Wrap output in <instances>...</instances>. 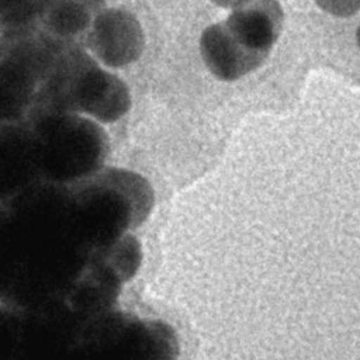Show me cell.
Returning a JSON list of instances; mask_svg holds the SVG:
<instances>
[{"label": "cell", "mask_w": 360, "mask_h": 360, "mask_svg": "<svg viewBox=\"0 0 360 360\" xmlns=\"http://www.w3.org/2000/svg\"><path fill=\"white\" fill-rule=\"evenodd\" d=\"M69 188L77 233L90 250L110 246L139 228L155 204L150 183L122 167L104 166Z\"/></svg>", "instance_id": "1"}, {"label": "cell", "mask_w": 360, "mask_h": 360, "mask_svg": "<svg viewBox=\"0 0 360 360\" xmlns=\"http://www.w3.org/2000/svg\"><path fill=\"white\" fill-rule=\"evenodd\" d=\"M129 108L128 86L103 69L79 41H73L59 53L41 82L30 111L76 112L111 124Z\"/></svg>", "instance_id": "2"}, {"label": "cell", "mask_w": 360, "mask_h": 360, "mask_svg": "<svg viewBox=\"0 0 360 360\" xmlns=\"http://www.w3.org/2000/svg\"><path fill=\"white\" fill-rule=\"evenodd\" d=\"M22 121L32 132L42 180L72 186L104 167L108 136L93 118L76 112L31 111Z\"/></svg>", "instance_id": "3"}, {"label": "cell", "mask_w": 360, "mask_h": 360, "mask_svg": "<svg viewBox=\"0 0 360 360\" xmlns=\"http://www.w3.org/2000/svg\"><path fill=\"white\" fill-rule=\"evenodd\" d=\"M96 321L112 343L120 360H177L179 357L176 330L162 319L141 318L114 308Z\"/></svg>", "instance_id": "4"}, {"label": "cell", "mask_w": 360, "mask_h": 360, "mask_svg": "<svg viewBox=\"0 0 360 360\" xmlns=\"http://www.w3.org/2000/svg\"><path fill=\"white\" fill-rule=\"evenodd\" d=\"M22 332L17 360H70L83 326L63 308L21 311Z\"/></svg>", "instance_id": "5"}, {"label": "cell", "mask_w": 360, "mask_h": 360, "mask_svg": "<svg viewBox=\"0 0 360 360\" xmlns=\"http://www.w3.org/2000/svg\"><path fill=\"white\" fill-rule=\"evenodd\" d=\"M86 46L110 68H124L138 60L145 35L138 18L124 8H104L86 34Z\"/></svg>", "instance_id": "6"}, {"label": "cell", "mask_w": 360, "mask_h": 360, "mask_svg": "<svg viewBox=\"0 0 360 360\" xmlns=\"http://www.w3.org/2000/svg\"><path fill=\"white\" fill-rule=\"evenodd\" d=\"M41 179L35 143L24 121L0 127V204H6Z\"/></svg>", "instance_id": "7"}, {"label": "cell", "mask_w": 360, "mask_h": 360, "mask_svg": "<svg viewBox=\"0 0 360 360\" xmlns=\"http://www.w3.org/2000/svg\"><path fill=\"white\" fill-rule=\"evenodd\" d=\"M283 20L277 0H249L233 8L225 24L242 46L267 58L281 34Z\"/></svg>", "instance_id": "8"}, {"label": "cell", "mask_w": 360, "mask_h": 360, "mask_svg": "<svg viewBox=\"0 0 360 360\" xmlns=\"http://www.w3.org/2000/svg\"><path fill=\"white\" fill-rule=\"evenodd\" d=\"M200 53L208 70L224 82L238 80L266 60V58L242 46L231 34L225 21L212 24L202 31Z\"/></svg>", "instance_id": "9"}, {"label": "cell", "mask_w": 360, "mask_h": 360, "mask_svg": "<svg viewBox=\"0 0 360 360\" xmlns=\"http://www.w3.org/2000/svg\"><path fill=\"white\" fill-rule=\"evenodd\" d=\"M104 7L105 0H45L39 24L58 38L76 41Z\"/></svg>", "instance_id": "10"}, {"label": "cell", "mask_w": 360, "mask_h": 360, "mask_svg": "<svg viewBox=\"0 0 360 360\" xmlns=\"http://www.w3.org/2000/svg\"><path fill=\"white\" fill-rule=\"evenodd\" d=\"M39 82L24 68L0 59V121H22L35 98Z\"/></svg>", "instance_id": "11"}, {"label": "cell", "mask_w": 360, "mask_h": 360, "mask_svg": "<svg viewBox=\"0 0 360 360\" xmlns=\"http://www.w3.org/2000/svg\"><path fill=\"white\" fill-rule=\"evenodd\" d=\"M21 266V255L17 246L4 204H0V302L11 291Z\"/></svg>", "instance_id": "12"}, {"label": "cell", "mask_w": 360, "mask_h": 360, "mask_svg": "<svg viewBox=\"0 0 360 360\" xmlns=\"http://www.w3.org/2000/svg\"><path fill=\"white\" fill-rule=\"evenodd\" d=\"M45 0H0V34L38 25Z\"/></svg>", "instance_id": "13"}, {"label": "cell", "mask_w": 360, "mask_h": 360, "mask_svg": "<svg viewBox=\"0 0 360 360\" xmlns=\"http://www.w3.org/2000/svg\"><path fill=\"white\" fill-rule=\"evenodd\" d=\"M98 328L96 321L83 328L70 360H120L110 339Z\"/></svg>", "instance_id": "14"}, {"label": "cell", "mask_w": 360, "mask_h": 360, "mask_svg": "<svg viewBox=\"0 0 360 360\" xmlns=\"http://www.w3.org/2000/svg\"><path fill=\"white\" fill-rule=\"evenodd\" d=\"M21 311L0 302V360H17L21 345Z\"/></svg>", "instance_id": "15"}, {"label": "cell", "mask_w": 360, "mask_h": 360, "mask_svg": "<svg viewBox=\"0 0 360 360\" xmlns=\"http://www.w3.org/2000/svg\"><path fill=\"white\" fill-rule=\"evenodd\" d=\"M315 3L336 17H349L360 10V0H315Z\"/></svg>", "instance_id": "16"}, {"label": "cell", "mask_w": 360, "mask_h": 360, "mask_svg": "<svg viewBox=\"0 0 360 360\" xmlns=\"http://www.w3.org/2000/svg\"><path fill=\"white\" fill-rule=\"evenodd\" d=\"M211 1L222 8H236L249 0H211Z\"/></svg>", "instance_id": "17"}, {"label": "cell", "mask_w": 360, "mask_h": 360, "mask_svg": "<svg viewBox=\"0 0 360 360\" xmlns=\"http://www.w3.org/2000/svg\"><path fill=\"white\" fill-rule=\"evenodd\" d=\"M356 38H357V44H359V46H360V25H359V28H357V34H356Z\"/></svg>", "instance_id": "18"}, {"label": "cell", "mask_w": 360, "mask_h": 360, "mask_svg": "<svg viewBox=\"0 0 360 360\" xmlns=\"http://www.w3.org/2000/svg\"><path fill=\"white\" fill-rule=\"evenodd\" d=\"M1 125H3V122H1V121H0V127H1Z\"/></svg>", "instance_id": "19"}]
</instances>
